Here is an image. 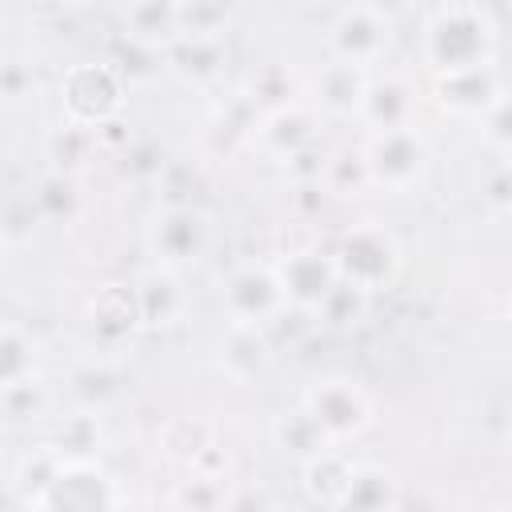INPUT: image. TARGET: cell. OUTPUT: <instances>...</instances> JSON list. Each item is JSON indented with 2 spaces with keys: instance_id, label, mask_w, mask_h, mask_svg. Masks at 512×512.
Wrapping results in <instances>:
<instances>
[{
  "instance_id": "6da1fadb",
  "label": "cell",
  "mask_w": 512,
  "mask_h": 512,
  "mask_svg": "<svg viewBox=\"0 0 512 512\" xmlns=\"http://www.w3.org/2000/svg\"><path fill=\"white\" fill-rule=\"evenodd\" d=\"M420 60L432 76H452L468 68L496 64V24L472 0L440 4L420 36Z\"/></svg>"
},
{
  "instance_id": "7a4b0ae2",
  "label": "cell",
  "mask_w": 512,
  "mask_h": 512,
  "mask_svg": "<svg viewBox=\"0 0 512 512\" xmlns=\"http://www.w3.org/2000/svg\"><path fill=\"white\" fill-rule=\"evenodd\" d=\"M360 148H364V160H368L372 188H380L388 196H412L432 176V148H428V140L416 124L368 132V140Z\"/></svg>"
},
{
  "instance_id": "3957f363",
  "label": "cell",
  "mask_w": 512,
  "mask_h": 512,
  "mask_svg": "<svg viewBox=\"0 0 512 512\" xmlns=\"http://www.w3.org/2000/svg\"><path fill=\"white\" fill-rule=\"evenodd\" d=\"M332 260H336V272L344 284L372 296V292L392 288V280L400 276L404 252H400V240L384 224L364 220V224H352L348 232H340Z\"/></svg>"
},
{
  "instance_id": "277c9868",
  "label": "cell",
  "mask_w": 512,
  "mask_h": 512,
  "mask_svg": "<svg viewBox=\"0 0 512 512\" xmlns=\"http://www.w3.org/2000/svg\"><path fill=\"white\" fill-rule=\"evenodd\" d=\"M300 404L316 416V424L336 440V444H348L356 436H364L376 420V408H372V396L360 388V380L352 376H320L304 388Z\"/></svg>"
},
{
  "instance_id": "5b68a950",
  "label": "cell",
  "mask_w": 512,
  "mask_h": 512,
  "mask_svg": "<svg viewBox=\"0 0 512 512\" xmlns=\"http://www.w3.org/2000/svg\"><path fill=\"white\" fill-rule=\"evenodd\" d=\"M60 104H64V116L72 124H88V128L120 116V108H124V76H120V68L100 64V60L72 64L64 72V80H60Z\"/></svg>"
},
{
  "instance_id": "8992f818",
  "label": "cell",
  "mask_w": 512,
  "mask_h": 512,
  "mask_svg": "<svg viewBox=\"0 0 512 512\" xmlns=\"http://www.w3.org/2000/svg\"><path fill=\"white\" fill-rule=\"evenodd\" d=\"M220 304H224V316L228 324H248V328H264L272 324L284 308H288V296L280 288V276L272 264H240L224 276L220 284Z\"/></svg>"
},
{
  "instance_id": "52a82bcc",
  "label": "cell",
  "mask_w": 512,
  "mask_h": 512,
  "mask_svg": "<svg viewBox=\"0 0 512 512\" xmlns=\"http://www.w3.org/2000/svg\"><path fill=\"white\" fill-rule=\"evenodd\" d=\"M148 244H152L156 264L184 272V268L200 264L204 252L212 248V224H208V216H204L200 208H192V204H172V208H164V212L152 220Z\"/></svg>"
},
{
  "instance_id": "ba28073f",
  "label": "cell",
  "mask_w": 512,
  "mask_h": 512,
  "mask_svg": "<svg viewBox=\"0 0 512 512\" xmlns=\"http://www.w3.org/2000/svg\"><path fill=\"white\" fill-rule=\"evenodd\" d=\"M252 148L268 160H280L288 164L296 152L312 148L316 136H320V112L316 104H304V100H292V104H280V108H264L252 128Z\"/></svg>"
},
{
  "instance_id": "9c48e42d",
  "label": "cell",
  "mask_w": 512,
  "mask_h": 512,
  "mask_svg": "<svg viewBox=\"0 0 512 512\" xmlns=\"http://www.w3.org/2000/svg\"><path fill=\"white\" fill-rule=\"evenodd\" d=\"M116 504H124V496L116 492V480L108 472H100L92 460H64L36 508H44V512H96V508H116Z\"/></svg>"
},
{
  "instance_id": "30bf717a",
  "label": "cell",
  "mask_w": 512,
  "mask_h": 512,
  "mask_svg": "<svg viewBox=\"0 0 512 512\" xmlns=\"http://www.w3.org/2000/svg\"><path fill=\"white\" fill-rule=\"evenodd\" d=\"M272 268L280 276V288L288 296V308H296V312H320V304L340 284L336 260L324 248H292L280 260H272Z\"/></svg>"
},
{
  "instance_id": "8fae6325",
  "label": "cell",
  "mask_w": 512,
  "mask_h": 512,
  "mask_svg": "<svg viewBox=\"0 0 512 512\" xmlns=\"http://www.w3.org/2000/svg\"><path fill=\"white\" fill-rule=\"evenodd\" d=\"M388 44H392V24H388V16H380V12L368 8V4H356V8L340 12V20H336L332 32H328L332 56L352 60V64H360V68H376V64L384 60Z\"/></svg>"
},
{
  "instance_id": "7c38bea8",
  "label": "cell",
  "mask_w": 512,
  "mask_h": 512,
  "mask_svg": "<svg viewBox=\"0 0 512 512\" xmlns=\"http://www.w3.org/2000/svg\"><path fill=\"white\" fill-rule=\"evenodd\" d=\"M368 80H372V68H360L352 60L332 56L312 76V104H316V112L336 116V120H360Z\"/></svg>"
},
{
  "instance_id": "4fadbf2b",
  "label": "cell",
  "mask_w": 512,
  "mask_h": 512,
  "mask_svg": "<svg viewBox=\"0 0 512 512\" xmlns=\"http://www.w3.org/2000/svg\"><path fill=\"white\" fill-rule=\"evenodd\" d=\"M500 92H504V84L496 76V64L452 72V76H432V100H436V108H444L452 116H476L480 120Z\"/></svg>"
},
{
  "instance_id": "5bb4252c",
  "label": "cell",
  "mask_w": 512,
  "mask_h": 512,
  "mask_svg": "<svg viewBox=\"0 0 512 512\" xmlns=\"http://www.w3.org/2000/svg\"><path fill=\"white\" fill-rule=\"evenodd\" d=\"M88 328L100 344L116 348L128 336H136L144 328L140 316V300H136V284H104L92 300H88Z\"/></svg>"
},
{
  "instance_id": "9a60e30c",
  "label": "cell",
  "mask_w": 512,
  "mask_h": 512,
  "mask_svg": "<svg viewBox=\"0 0 512 512\" xmlns=\"http://www.w3.org/2000/svg\"><path fill=\"white\" fill-rule=\"evenodd\" d=\"M228 40L224 32H180L168 44V68L188 84H212L224 76Z\"/></svg>"
},
{
  "instance_id": "2e32d148",
  "label": "cell",
  "mask_w": 512,
  "mask_h": 512,
  "mask_svg": "<svg viewBox=\"0 0 512 512\" xmlns=\"http://www.w3.org/2000/svg\"><path fill=\"white\" fill-rule=\"evenodd\" d=\"M360 124H368V132L416 124V88L400 72H384V76L372 72L364 108H360Z\"/></svg>"
},
{
  "instance_id": "e0dca14e",
  "label": "cell",
  "mask_w": 512,
  "mask_h": 512,
  "mask_svg": "<svg viewBox=\"0 0 512 512\" xmlns=\"http://www.w3.org/2000/svg\"><path fill=\"white\" fill-rule=\"evenodd\" d=\"M136 300H140L144 328H172L188 312V292L180 284V272L176 268H164V264L148 268L136 280Z\"/></svg>"
},
{
  "instance_id": "ac0fdd59",
  "label": "cell",
  "mask_w": 512,
  "mask_h": 512,
  "mask_svg": "<svg viewBox=\"0 0 512 512\" xmlns=\"http://www.w3.org/2000/svg\"><path fill=\"white\" fill-rule=\"evenodd\" d=\"M396 504H400V480L384 464L352 460L336 508H396Z\"/></svg>"
},
{
  "instance_id": "d6986e66",
  "label": "cell",
  "mask_w": 512,
  "mask_h": 512,
  "mask_svg": "<svg viewBox=\"0 0 512 512\" xmlns=\"http://www.w3.org/2000/svg\"><path fill=\"white\" fill-rule=\"evenodd\" d=\"M272 436H276V448L284 456H296L300 464L312 460V456H320V452H328V448H336V440L316 424V416L304 404L292 408V412H284V416H276Z\"/></svg>"
},
{
  "instance_id": "ffe728a7",
  "label": "cell",
  "mask_w": 512,
  "mask_h": 512,
  "mask_svg": "<svg viewBox=\"0 0 512 512\" xmlns=\"http://www.w3.org/2000/svg\"><path fill=\"white\" fill-rule=\"evenodd\" d=\"M272 352L260 336V328L248 324H228V344H220V364L236 376V380H256L268 368Z\"/></svg>"
},
{
  "instance_id": "44dd1931",
  "label": "cell",
  "mask_w": 512,
  "mask_h": 512,
  "mask_svg": "<svg viewBox=\"0 0 512 512\" xmlns=\"http://www.w3.org/2000/svg\"><path fill=\"white\" fill-rule=\"evenodd\" d=\"M212 444H216L212 424L200 420V416H176V420H168V424L160 428V452H164L172 464H188V468H192Z\"/></svg>"
},
{
  "instance_id": "7402d4cb",
  "label": "cell",
  "mask_w": 512,
  "mask_h": 512,
  "mask_svg": "<svg viewBox=\"0 0 512 512\" xmlns=\"http://www.w3.org/2000/svg\"><path fill=\"white\" fill-rule=\"evenodd\" d=\"M348 468H352V460L340 452V444L320 452V456H312V460H304V488H308V496L316 504H332L336 508V500L344 492V480H348Z\"/></svg>"
},
{
  "instance_id": "603a6c76",
  "label": "cell",
  "mask_w": 512,
  "mask_h": 512,
  "mask_svg": "<svg viewBox=\"0 0 512 512\" xmlns=\"http://www.w3.org/2000/svg\"><path fill=\"white\" fill-rule=\"evenodd\" d=\"M320 184H324V192H332V196H360V192H368V188H372V176H368L364 148H344V152L328 156Z\"/></svg>"
},
{
  "instance_id": "cb8c5ba5",
  "label": "cell",
  "mask_w": 512,
  "mask_h": 512,
  "mask_svg": "<svg viewBox=\"0 0 512 512\" xmlns=\"http://www.w3.org/2000/svg\"><path fill=\"white\" fill-rule=\"evenodd\" d=\"M68 388H72V396L80 400V408L100 412V408H104V404L116 396L120 376L112 372V364H104V360H88V364H80V368L72 372Z\"/></svg>"
},
{
  "instance_id": "d4e9b609",
  "label": "cell",
  "mask_w": 512,
  "mask_h": 512,
  "mask_svg": "<svg viewBox=\"0 0 512 512\" xmlns=\"http://www.w3.org/2000/svg\"><path fill=\"white\" fill-rule=\"evenodd\" d=\"M172 504H176V508H192V512H216V508H228V504H232V496H228V480L192 468V476L180 480V484L172 488Z\"/></svg>"
},
{
  "instance_id": "484cf974",
  "label": "cell",
  "mask_w": 512,
  "mask_h": 512,
  "mask_svg": "<svg viewBox=\"0 0 512 512\" xmlns=\"http://www.w3.org/2000/svg\"><path fill=\"white\" fill-rule=\"evenodd\" d=\"M64 460H92L96 448H100V424H96V412L80 408L76 416L64 420V428L56 432V440H48Z\"/></svg>"
},
{
  "instance_id": "4316f807",
  "label": "cell",
  "mask_w": 512,
  "mask_h": 512,
  "mask_svg": "<svg viewBox=\"0 0 512 512\" xmlns=\"http://www.w3.org/2000/svg\"><path fill=\"white\" fill-rule=\"evenodd\" d=\"M128 28H132L140 40H156V44H172V40L180 36L176 8L156 4V0H132V8H128Z\"/></svg>"
},
{
  "instance_id": "83f0119b",
  "label": "cell",
  "mask_w": 512,
  "mask_h": 512,
  "mask_svg": "<svg viewBox=\"0 0 512 512\" xmlns=\"http://www.w3.org/2000/svg\"><path fill=\"white\" fill-rule=\"evenodd\" d=\"M232 12H236V0H184L176 8V24L180 32H224Z\"/></svg>"
},
{
  "instance_id": "f1b7e54d",
  "label": "cell",
  "mask_w": 512,
  "mask_h": 512,
  "mask_svg": "<svg viewBox=\"0 0 512 512\" xmlns=\"http://www.w3.org/2000/svg\"><path fill=\"white\" fill-rule=\"evenodd\" d=\"M248 100L256 104H264V108H280V104H292V100H300L296 96V80H292V72L284 68V64H264L256 76H252V88H248ZM260 108V112H264Z\"/></svg>"
},
{
  "instance_id": "f546056e",
  "label": "cell",
  "mask_w": 512,
  "mask_h": 512,
  "mask_svg": "<svg viewBox=\"0 0 512 512\" xmlns=\"http://www.w3.org/2000/svg\"><path fill=\"white\" fill-rule=\"evenodd\" d=\"M44 404H48V396H44V384L36 380V372L4 384V416L8 420H36L44 412Z\"/></svg>"
},
{
  "instance_id": "4dcf8cb0",
  "label": "cell",
  "mask_w": 512,
  "mask_h": 512,
  "mask_svg": "<svg viewBox=\"0 0 512 512\" xmlns=\"http://www.w3.org/2000/svg\"><path fill=\"white\" fill-rule=\"evenodd\" d=\"M480 136L488 148H496L500 156H512V88H504L492 108L480 116Z\"/></svg>"
},
{
  "instance_id": "1f68e13d",
  "label": "cell",
  "mask_w": 512,
  "mask_h": 512,
  "mask_svg": "<svg viewBox=\"0 0 512 512\" xmlns=\"http://www.w3.org/2000/svg\"><path fill=\"white\" fill-rule=\"evenodd\" d=\"M480 200L492 212H508L512 208V156H500L496 164L484 168V176H480Z\"/></svg>"
},
{
  "instance_id": "d6a6232c",
  "label": "cell",
  "mask_w": 512,
  "mask_h": 512,
  "mask_svg": "<svg viewBox=\"0 0 512 512\" xmlns=\"http://www.w3.org/2000/svg\"><path fill=\"white\" fill-rule=\"evenodd\" d=\"M0 352H4V384L36 372V360H32V340H28V336H24L16 324H8V328H4Z\"/></svg>"
},
{
  "instance_id": "836d02e7",
  "label": "cell",
  "mask_w": 512,
  "mask_h": 512,
  "mask_svg": "<svg viewBox=\"0 0 512 512\" xmlns=\"http://www.w3.org/2000/svg\"><path fill=\"white\" fill-rule=\"evenodd\" d=\"M72 4H80V0H72Z\"/></svg>"
}]
</instances>
